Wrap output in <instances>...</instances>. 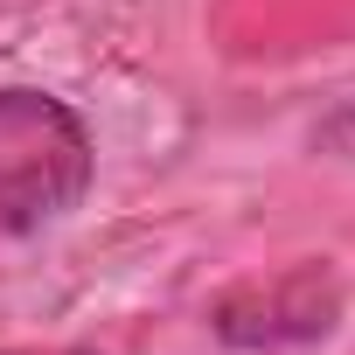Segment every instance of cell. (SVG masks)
<instances>
[{
  "label": "cell",
  "mask_w": 355,
  "mask_h": 355,
  "mask_svg": "<svg viewBox=\"0 0 355 355\" xmlns=\"http://www.w3.org/2000/svg\"><path fill=\"white\" fill-rule=\"evenodd\" d=\"M98 174L91 125L35 91V84H0V244H21L49 223H63Z\"/></svg>",
  "instance_id": "1"
},
{
  "label": "cell",
  "mask_w": 355,
  "mask_h": 355,
  "mask_svg": "<svg viewBox=\"0 0 355 355\" xmlns=\"http://www.w3.org/2000/svg\"><path fill=\"white\" fill-rule=\"evenodd\" d=\"M341 320V279L327 265H293L272 279H251L237 293L216 300L209 327L230 348H286V341H313Z\"/></svg>",
  "instance_id": "2"
},
{
  "label": "cell",
  "mask_w": 355,
  "mask_h": 355,
  "mask_svg": "<svg viewBox=\"0 0 355 355\" xmlns=\"http://www.w3.org/2000/svg\"><path fill=\"white\" fill-rule=\"evenodd\" d=\"M313 146H320V153H334V160H355V98H348L334 119H320Z\"/></svg>",
  "instance_id": "3"
},
{
  "label": "cell",
  "mask_w": 355,
  "mask_h": 355,
  "mask_svg": "<svg viewBox=\"0 0 355 355\" xmlns=\"http://www.w3.org/2000/svg\"><path fill=\"white\" fill-rule=\"evenodd\" d=\"M0 355H15V348H0Z\"/></svg>",
  "instance_id": "4"
}]
</instances>
